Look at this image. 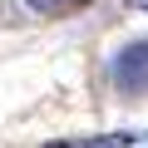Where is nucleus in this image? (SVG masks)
Returning <instances> with one entry per match:
<instances>
[{"mask_svg":"<svg viewBox=\"0 0 148 148\" xmlns=\"http://www.w3.org/2000/svg\"><path fill=\"white\" fill-rule=\"evenodd\" d=\"M109 79H114V89H123V94H148V40H133V45H123V49L114 54Z\"/></svg>","mask_w":148,"mask_h":148,"instance_id":"1","label":"nucleus"},{"mask_svg":"<svg viewBox=\"0 0 148 148\" xmlns=\"http://www.w3.org/2000/svg\"><path fill=\"white\" fill-rule=\"evenodd\" d=\"M133 143H138V133L123 128V133H89V138H54L45 148H133Z\"/></svg>","mask_w":148,"mask_h":148,"instance_id":"2","label":"nucleus"},{"mask_svg":"<svg viewBox=\"0 0 148 148\" xmlns=\"http://www.w3.org/2000/svg\"><path fill=\"white\" fill-rule=\"evenodd\" d=\"M128 10H148V0H128Z\"/></svg>","mask_w":148,"mask_h":148,"instance_id":"3","label":"nucleus"},{"mask_svg":"<svg viewBox=\"0 0 148 148\" xmlns=\"http://www.w3.org/2000/svg\"><path fill=\"white\" fill-rule=\"evenodd\" d=\"M79 5H89V0H74V10H79Z\"/></svg>","mask_w":148,"mask_h":148,"instance_id":"4","label":"nucleus"}]
</instances>
